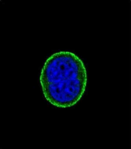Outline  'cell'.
<instances>
[{"label": "cell", "mask_w": 131, "mask_h": 149, "mask_svg": "<svg viewBox=\"0 0 131 149\" xmlns=\"http://www.w3.org/2000/svg\"><path fill=\"white\" fill-rule=\"evenodd\" d=\"M87 81V71L82 61L68 51L51 56L40 74V84L46 99L60 108L76 104L85 91Z\"/></svg>", "instance_id": "obj_1"}]
</instances>
